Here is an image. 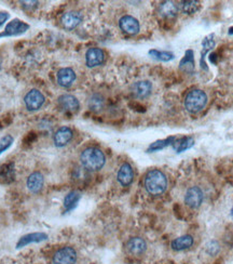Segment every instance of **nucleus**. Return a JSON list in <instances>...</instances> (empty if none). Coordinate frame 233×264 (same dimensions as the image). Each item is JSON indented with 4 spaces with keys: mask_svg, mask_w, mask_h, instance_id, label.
<instances>
[{
    "mask_svg": "<svg viewBox=\"0 0 233 264\" xmlns=\"http://www.w3.org/2000/svg\"><path fill=\"white\" fill-rule=\"evenodd\" d=\"M144 186L146 192L151 196H161L166 192L168 186L167 176L160 169H151L145 176Z\"/></svg>",
    "mask_w": 233,
    "mask_h": 264,
    "instance_id": "f257e3e1",
    "label": "nucleus"
},
{
    "mask_svg": "<svg viewBox=\"0 0 233 264\" xmlns=\"http://www.w3.org/2000/svg\"><path fill=\"white\" fill-rule=\"evenodd\" d=\"M80 164L87 171H100L106 164V155L99 147H87L80 154Z\"/></svg>",
    "mask_w": 233,
    "mask_h": 264,
    "instance_id": "f03ea898",
    "label": "nucleus"
},
{
    "mask_svg": "<svg viewBox=\"0 0 233 264\" xmlns=\"http://www.w3.org/2000/svg\"><path fill=\"white\" fill-rule=\"evenodd\" d=\"M207 103V95L203 90L193 89L189 91L185 97V107L190 113H199L205 107Z\"/></svg>",
    "mask_w": 233,
    "mask_h": 264,
    "instance_id": "7ed1b4c3",
    "label": "nucleus"
},
{
    "mask_svg": "<svg viewBox=\"0 0 233 264\" xmlns=\"http://www.w3.org/2000/svg\"><path fill=\"white\" fill-rule=\"evenodd\" d=\"M52 264H78L79 254L71 246H63L56 249L51 256Z\"/></svg>",
    "mask_w": 233,
    "mask_h": 264,
    "instance_id": "20e7f679",
    "label": "nucleus"
},
{
    "mask_svg": "<svg viewBox=\"0 0 233 264\" xmlns=\"http://www.w3.org/2000/svg\"><path fill=\"white\" fill-rule=\"evenodd\" d=\"M204 192L203 189L198 185H192L187 188L184 196V202L187 207L190 209H198L203 204Z\"/></svg>",
    "mask_w": 233,
    "mask_h": 264,
    "instance_id": "39448f33",
    "label": "nucleus"
},
{
    "mask_svg": "<svg viewBox=\"0 0 233 264\" xmlns=\"http://www.w3.org/2000/svg\"><path fill=\"white\" fill-rule=\"evenodd\" d=\"M45 96L38 89H32L24 96V104L30 112L39 111L44 105Z\"/></svg>",
    "mask_w": 233,
    "mask_h": 264,
    "instance_id": "423d86ee",
    "label": "nucleus"
},
{
    "mask_svg": "<svg viewBox=\"0 0 233 264\" xmlns=\"http://www.w3.org/2000/svg\"><path fill=\"white\" fill-rule=\"evenodd\" d=\"M147 248H148V246H147L146 240L138 236L130 238L126 244L127 252L130 256L133 257H140L145 255Z\"/></svg>",
    "mask_w": 233,
    "mask_h": 264,
    "instance_id": "0eeeda50",
    "label": "nucleus"
},
{
    "mask_svg": "<svg viewBox=\"0 0 233 264\" xmlns=\"http://www.w3.org/2000/svg\"><path fill=\"white\" fill-rule=\"evenodd\" d=\"M135 177V172L132 166L129 163H123L118 169L117 181L123 187H128L132 184Z\"/></svg>",
    "mask_w": 233,
    "mask_h": 264,
    "instance_id": "6e6552de",
    "label": "nucleus"
},
{
    "mask_svg": "<svg viewBox=\"0 0 233 264\" xmlns=\"http://www.w3.org/2000/svg\"><path fill=\"white\" fill-rule=\"evenodd\" d=\"M119 27L120 30L128 34V35H136L140 31V25L137 19H135L132 15H123L119 20Z\"/></svg>",
    "mask_w": 233,
    "mask_h": 264,
    "instance_id": "1a4fd4ad",
    "label": "nucleus"
},
{
    "mask_svg": "<svg viewBox=\"0 0 233 264\" xmlns=\"http://www.w3.org/2000/svg\"><path fill=\"white\" fill-rule=\"evenodd\" d=\"M30 25L22 22L18 19L9 22L4 28V32L0 34V37H10V36H19L21 34H24L28 31Z\"/></svg>",
    "mask_w": 233,
    "mask_h": 264,
    "instance_id": "9d476101",
    "label": "nucleus"
},
{
    "mask_svg": "<svg viewBox=\"0 0 233 264\" xmlns=\"http://www.w3.org/2000/svg\"><path fill=\"white\" fill-rule=\"evenodd\" d=\"M73 137V131L71 128L64 126V127H60L55 131L53 135V143L56 147H64L69 144Z\"/></svg>",
    "mask_w": 233,
    "mask_h": 264,
    "instance_id": "9b49d317",
    "label": "nucleus"
},
{
    "mask_svg": "<svg viewBox=\"0 0 233 264\" xmlns=\"http://www.w3.org/2000/svg\"><path fill=\"white\" fill-rule=\"evenodd\" d=\"M26 186L28 191L33 194H38L42 191L44 186V176L40 171H33L27 176Z\"/></svg>",
    "mask_w": 233,
    "mask_h": 264,
    "instance_id": "f8f14e48",
    "label": "nucleus"
},
{
    "mask_svg": "<svg viewBox=\"0 0 233 264\" xmlns=\"http://www.w3.org/2000/svg\"><path fill=\"white\" fill-rule=\"evenodd\" d=\"M105 61V52L100 48H90L85 53V64L93 68L101 65Z\"/></svg>",
    "mask_w": 233,
    "mask_h": 264,
    "instance_id": "ddd939ff",
    "label": "nucleus"
},
{
    "mask_svg": "<svg viewBox=\"0 0 233 264\" xmlns=\"http://www.w3.org/2000/svg\"><path fill=\"white\" fill-rule=\"evenodd\" d=\"M59 106L66 113H75L80 108V103L76 96L71 94H62L58 99Z\"/></svg>",
    "mask_w": 233,
    "mask_h": 264,
    "instance_id": "4468645a",
    "label": "nucleus"
},
{
    "mask_svg": "<svg viewBox=\"0 0 233 264\" xmlns=\"http://www.w3.org/2000/svg\"><path fill=\"white\" fill-rule=\"evenodd\" d=\"M82 22V14L78 11H68L61 18V23L65 30L72 31Z\"/></svg>",
    "mask_w": 233,
    "mask_h": 264,
    "instance_id": "2eb2a0df",
    "label": "nucleus"
},
{
    "mask_svg": "<svg viewBox=\"0 0 233 264\" xmlns=\"http://www.w3.org/2000/svg\"><path fill=\"white\" fill-rule=\"evenodd\" d=\"M76 73L70 67L61 68L56 75V80L62 88H69L76 80Z\"/></svg>",
    "mask_w": 233,
    "mask_h": 264,
    "instance_id": "dca6fc26",
    "label": "nucleus"
},
{
    "mask_svg": "<svg viewBox=\"0 0 233 264\" xmlns=\"http://www.w3.org/2000/svg\"><path fill=\"white\" fill-rule=\"evenodd\" d=\"M131 91H132L133 95L137 97V99H146L151 93L152 85L148 80H140V82L135 83L132 86Z\"/></svg>",
    "mask_w": 233,
    "mask_h": 264,
    "instance_id": "f3484780",
    "label": "nucleus"
},
{
    "mask_svg": "<svg viewBox=\"0 0 233 264\" xmlns=\"http://www.w3.org/2000/svg\"><path fill=\"white\" fill-rule=\"evenodd\" d=\"M195 244V238L191 235H183V236H179L177 238H175L172 243H170V247L174 251H184L191 248V247Z\"/></svg>",
    "mask_w": 233,
    "mask_h": 264,
    "instance_id": "a211bd4d",
    "label": "nucleus"
},
{
    "mask_svg": "<svg viewBox=\"0 0 233 264\" xmlns=\"http://www.w3.org/2000/svg\"><path fill=\"white\" fill-rule=\"evenodd\" d=\"M48 239V235L45 233H31L24 235V236L21 237L20 240L16 244V248H23L27 245L35 244V243H41L43 240Z\"/></svg>",
    "mask_w": 233,
    "mask_h": 264,
    "instance_id": "6ab92c4d",
    "label": "nucleus"
},
{
    "mask_svg": "<svg viewBox=\"0 0 233 264\" xmlns=\"http://www.w3.org/2000/svg\"><path fill=\"white\" fill-rule=\"evenodd\" d=\"M159 13L166 19L175 18L178 13V5L174 1H164L159 5Z\"/></svg>",
    "mask_w": 233,
    "mask_h": 264,
    "instance_id": "aec40b11",
    "label": "nucleus"
},
{
    "mask_svg": "<svg viewBox=\"0 0 233 264\" xmlns=\"http://www.w3.org/2000/svg\"><path fill=\"white\" fill-rule=\"evenodd\" d=\"M81 198V194L77 191H71L68 193L64 198V208L66 211H71L77 207L79 200Z\"/></svg>",
    "mask_w": 233,
    "mask_h": 264,
    "instance_id": "412c9836",
    "label": "nucleus"
},
{
    "mask_svg": "<svg viewBox=\"0 0 233 264\" xmlns=\"http://www.w3.org/2000/svg\"><path fill=\"white\" fill-rule=\"evenodd\" d=\"M202 54H201V67L203 68V70L207 71L208 68L206 66V63H205V56L207 55L208 51L212 50L214 47H215V40H214V35H211L206 37L205 39L203 40V44H202Z\"/></svg>",
    "mask_w": 233,
    "mask_h": 264,
    "instance_id": "4be33fe9",
    "label": "nucleus"
},
{
    "mask_svg": "<svg viewBox=\"0 0 233 264\" xmlns=\"http://www.w3.org/2000/svg\"><path fill=\"white\" fill-rule=\"evenodd\" d=\"M179 67L181 71L186 73H192L195 70V57H193V51L188 50L186 51V54L180 61Z\"/></svg>",
    "mask_w": 233,
    "mask_h": 264,
    "instance_id": "5701e85b",
    "label": "nucleus"
},
{
    "mask_svg": "<svg viewBox=\"0 0 233 264\" xmlns=\"http://www.w3.org/2000/svg\"><path fill=\"white\" fill-rule=\"evenodd\" d=\"M89 108L94 113H99L103 110L105 106V100L103 95L99 93H94L90 96L89 99Z\"/></svg>",
    "mask_w": 233,
    "mask_h": 264,
    "instance_id": "b1692460",
    "label": "nucleus"
},
{
    "mask_svg": "<svg viewBox=\"0 0 233 264\" xmlns=\"http://www.w3.org/2000/svg\"><path fill=\"white\" fill-rule=\"evenodd\" d=\"M176 139H177V137L168 136V137H166V139H164V140H159V141L153 142L152 144H150V146L148 147V150H147V152L152 153V152H157V151L163 150V148H166L168 145H173V143L175 142Z\"/></svg>",
    "mask_w": 233,
    "mask_h": 264,
    "instance_id": "393cba45",
    "label": "nucleus"
},
{
    "mask_svg": "<svg viewBox=\"0 0 233 264\" xmlns=\"http://www.w3.org/2000/svg\"><path fill=\"white\" fill-rule=\"evenodd\" d=\"M193 139L190 136H185L183 139L177 140L176 139L175 142L173 143V147L174 150L177 152V153H181V152H185L186 150H188L192 145H193Z\"/></svg>",
    "mask_w": 233,
    "mask_h": 264,
    "instance_id": "a878e982",
    "label": "nucleus"
},
{
    "mask_svg": "<svg viewBox=\"0 0 233 264\" xmlns=\"http://www.w3.org/2000/svg\"><path fill=\"white\" fill-rule=\"evenodd\" d=\"M149 54L150 56L153 57V59L162 61V62H168L174 59V53L169 52V51H160V50L152 49L149 51Z\"/></svg>",
    "mask_w": 233,
    "mask_h": 264,
    "instance_id": "bb28decb",
    "label": "nucleus"
},
{
    "mask_svg": "<svg viewBox=\"0 0 233 264\" xmlns=\"http://www.w3.org/2000/svg\"><path fill=\"white\" fill-rule=\"evenodd\" d=\"M180 8L181 11L185 14H193L196 13L200 9V2L199 1H195V0H189V1H183L180 4Z\"/></svg>",
    "mask_w": 233,
    "mask_h": 264,
    "instance_id": "cd10ccee",
    "label": "nucleus"
},
{
    "mask_svg": "<svg viewBox=\"0 0 233 264\" xmlns=\"http://www.w3.org/2000/svg\"><path fill=\"white\" fill-rule=\"evenodd\" d=\"M14 175H15V171H14L13 164L4 165L1 168V171H0V176H1V179H3L4 182H7V183L13 181Z\"/></svg>",
    "mask_w": 233,
    "mask_h": 264,
    "instance_id": "c85d7f7f",
    "label": "nucleus"
},
{
    "mask_svg": "<svg viewBox=\"0 0 233 264\" xmlns=\"http://www.w3.org/2000/svg\"><path fill=\"white\" fill-rule=\"evenodd\" d=\"M13 141H14L13 136L10 134L4 135L1 137V139H0V155L11 147V145L13 144Z\"/></svg>",
    "mask_w": 233,
    "mask_h": 264,
    "instance_id": "c756f323",
    "label": "nucleus"
},
{
    "mask_svg": "<svg viewBox=\"0 0 233 264\" xmlns=\"http://www.w3.org/2000/svg\"><path fill=\"white\" fill-rule=\"evenodd\" d=\"M219 251V245L215 240H212L206 245V252L209 256H216Z\"/></svg>",
    "mask_w": 233,
    "mask_h": 264,
    "instance_id": "7c9ffc66",
    "label": "nucleus"
},
{
    "mask_svg": "<svg viewBox=\"0 0 233 264\" xmlns=\"http://www.w3.org/2000/svg\"><path fill=\"white\" fill-rule=\"evenodd\" d=\"M22 3V7L24 10L26 11H33V10H35L37 7H38V4H39V1H21Z\"/></svg>",
    "mask_w": 233,
    "mask_h": 264,
    "instance_id": "2f4dec72",
    "label": "nucleus"
},
{
    "mask_svg": "<svg viewBox=\"0 0 233 264\" xmlns=\"http://www.w3.org/2000/svg\"><path fill=\"white\" fill-rule=\"evenodd\" d=\"M9 13L8 12H0V22L2 23V25L5 23V21H7L9 19Z\"/></svg>",
    "mask_w": 233,
    "mask_h": 264,
    "instance_id": "473e14b6",
    "label": "nucleus"
},
{
    "mask_svg": "<svg viewBox=\"0 0 233 264\" xmlns=\"http://www.w3.org/2000/svg\"><path fill=\"white\" fill-rule=\"evenodd\" d=\"M231 218H232V219H233V207H232V209H231Z\"/></svg>",
    "mask_w": 233,
    "mask_h": 264,
    "instance_id": "72a5a7b5",
    "label": "nucleus"
},
{
    "mask_svg": "<svg viewBox=\"0 0 233 264\" xmlns=\"http://www.w3.org/2000/svg\"><path fill=\"white\" fill-rule=\"evenodd\" d=\"M2 26V23L1 22H0V27H1Z\"/></svg>",
    "mask_w": 233,
    "mask_h": 264,
    "instance_id": "f704fd0d",
    "label": "nucleus"
}]
</instances>
